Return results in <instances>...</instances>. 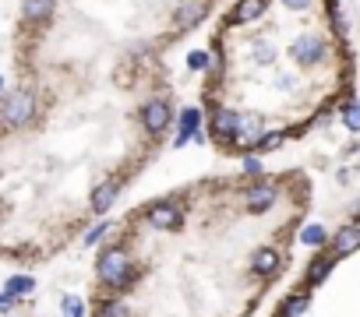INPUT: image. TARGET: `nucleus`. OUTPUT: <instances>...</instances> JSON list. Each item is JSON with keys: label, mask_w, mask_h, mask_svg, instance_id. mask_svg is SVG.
Instances as JSON below:
<instances>
[{"label": "nucleus", "mask_w": 360, "mask_h": 317, "mask_svg": "<svg viewBox=\"0 0 360 317\" xmlns=\"http://www.w3.org/2000/svg\"><path fill=\"white\" fill-rule=\"evenodd\" d=\"M360 247V222H350V226H343L336 236H328V250L336 254V258H346V254H353Z\"/></svg>", "instance_id": "9"}, {"label": "nucleus", "mask_w": 360, "mask_h": 317, "mask_svg": "<svg viewBox=\"0 0 360 317\" xmlns=\"http://www.w3.org/2000/svg\"><path fill=\"white\" fill-rule=\"evenodd\" d=\"M244 173L248 176H258L261 173V158L258 155H244Z\"/></svg>", "instance_id": "27"}, {"label": "nucleus", "mask_w": 360, "mask_h": 317, "mask_svg": "<svg viewBox=\"0 0 360 317\" xmlns=\"http://www.w3.org/2000/svg\"><path fill=\"white\" fill-rule=\"evenodd\" d=\"M11 310H14V300L8 293H0V314H11Z\"/></svg>", "instance_id": "28"}, {"label": "nucleus", "mask_w": 360, "mask_h": 317, "mask_svg": "<svg viewBox=\"0 0 360 317\" xmlns=\"http://www.w3.org/2000/svg\"><path fill=\"white\" fill-rule=\"evenodd\" d=\"M279 265H283V258H279V250H276V247H258V250H254V258H251V268H254V275H261V278L276 275Z\"/></svg>", "instance_id": "10"}, {"label": "nucleus", "mask_w": 360, "mask_h": 317, "mask_svg": "<svg viewBox=\"0 0 360 317\" xmlns=\"http://www.w3.org/2000/svg\"><path fill=\"white\" fill-rule=\"evenodd\" d=\"M261 134H265V131H261V120H258V116H240V131H237V141H233V145L254 152V145H258Z\"/></svg>", "instance_id": "13"}, {"label": "nucleus", "mask_w": 360, "mask_h": 317, "mask_svg": "<svg viewBox=\"0 0 360 317\" xmlns=\"http://www.w3.org/2000/svg\"><path fill=\"white\" fill-rule=\"evenodd\" d=\"M201 120H205V116H201L198 106H188L184 113H180V116H177V138H173V148H184V145L201 131Z\"/></svg>", "instance_id": "7"}, {"label": "nucleus", "mask_w": 360, "mask_h": 317, "mask_svg": "<svg viewBox=\"0 0 360 317\" xmlns=\"http://www.w3.org/2000/svg\"><path fill=\"white\" fill-rule=\"evenodd\" d=\"M343 123L350 127V131H360V99H350L343 106Z\"/></svg>", "instance_id": "21"}, {"label": "nucleus", "mask_w": 360, "mask_h": 317, "mask_svg": "<svg viewBox=\"0 0 360 317\" xmlns=\"http://www.w3.org/2000/svg\"><path fill=\"white\" fill-rule=\"evenodd\" d=\"M332 261H336V254H332V250L318 254V258L311 261V268H308V275H304V282H308V285H318V282H325V275L332 272Z\"/></svg>", "instance_id": "15"}, {"label": "nucleus", "mask_w": 360, "mask_h": 317, "mask_svg": "<svg viewBox=\"0 0 360 317\" xmlns=\"http://www.w3.org/2000/svg\"><path fill=\"white\" fill-rule=\"evenodd\" d=\"M201 18H205V4H201V0H191V4H184V8L177 11L173 21H177V28H184V32H188V28H194Z\"/></svg>", "instance_id": "16"}, {"label": "nucleus", "mask_w": 360, "mask_h": 317, "mask_svg": "<svg viewBox=\"0 0 360 317\" xmlns=\"http://www.w3.org/2000/svg\"><path fill=\"white\" fill-rule=\"evenodd\" d=\"M106 233H113V222H99V226H92L85 233V247H96V243H103V236Z\"/></svg>", "instance_id": "24"}, {"label": "nucleus", "mask_w": 360, "mask_h": 317, "mask_svg": "<svg viewBox=\"0 0 360 317\" xmlns=\"http://www.w3.org/2000/svg\"><path fill=\"white\" fill-rule=\"evenodd\" d=\"M272 57H276L272 43H258V46H254V60H258V63H268V60H272Z\"/></svg>", "instance_id": "26"}, {"label": "nucleus", "mask_w": 360, "mask_h": 317, "mask_svg": "<svg viewBox=\"0 0 360 317\" xmlns=\"http://www.w3.org/2000/svg\"><path fill=\"white\" fill-rule=\"evenodd\" d=\"M283 4H286L290 11H304V8L311 4V0H283Z\"/></svg>", "instance_id": "29"}, {"label": "nucleus", "mask_w": 360, "mask_h": 317, "mask_svg": "<svg viewBox=\"0 0 360 317\" xmlns=\"http://www.w3.org/2000/svg\"><path fill=\"white\" fill-rule=\"evenodd\" d=\"M188 68L191 71H208V68H212V57H208L205 50H191L188 53Z\"/></svg>", "instance_id": "23"}, {"label": "nucleus", "mask_w": 360, "mask_h": 317, "mask_svg": "<svg viewBox=\"0 0 360 317\" xmlns=\"http://www.w3.org/2000/svg\"><path fill=\"white\" fill-rule=\"evenodd\" d=\"M99 317H131V310H128L124 300H110V303H103Z\"/></svg>", "instance_id": "25"}, {"label": "nucleus", "mask_w": 360, "mask_h": 317, "mask_svg": "<svg viewBox=\"0 0 360 317\" xmlns=\"http://www.w3.org/2000/svg\"><path fill=\"white\" fill-rule=\"evenodd\" d=\"M237 131H240V113L216 106V110H212V134H216V141L233 145V141H237Z\"/></svg>", "instance_id": "5"}, {"label": "nucleus", "mask_w": 360, "mask_h": 317, "mask_svg": "<svg viewBox=\"0 0 360 317\" xmlns=\"http://www.w3.org/2000/svg\"><path fill=\"white\" fill-rule=\"evenodd\" d=\"M145 218H148L152 229H177L180 218H184V208H180L177 201H159V205H152L145 212Z\"/></svg>", "instance_id": "4"}, {"label": "nucleus", "mask_w": 360, "mask_h": 317, "mask_svg": "<svg viewBox=\"0 0 360 317\" xmlns=\"http://www.w3.org/2000/svg\"><path fill=\"white\" fill-rule=\"evenodd\" d=\"M36 116V95L32 92H11L4 106H0V120H4L8 127H25L28 120Z\"/></svg>", "instance_id": "2"}, {"label": "nucleus", "mask_w": 360, "mask_h": 317, "mask_svg": "<svg viewBox=\"0 0 360 317\" xmlns=\"http://www.w3.org/2000/svg\"><path fill=\"white\" fill-rule=\"evenodd\" d=\"M308 307H311V293H293V296H286L279 303V314L276 317H300Z\"/></svg>", "instance_id": "17"}, {"label": "nucleus", "mask_w": 360, "mask_h": 317, "mask_svg": "<svg viewBox=\"0 0 360 317\" xmlns=\"http://www.w3.org/2000/svg\"><path fill=\"white\" fill-rule=\"evenodd\" d=\"M0 95H4V78H0Z\"/></svg>", "instance_id": "30"}, {"label": "nucleus", "mask_w": 360, "mask_h": 317, "mask_svg": "<svg viewBox=\"0 0 360 317\" xmlns=\"http://www.w3.org/2000/svg\"><path fill=\"white\" fill-rule=\"evenodd\" d=\"M265 4H268V0H240V4L233 8V14H230V25H251V21H258L265 14Z\"/></svg>", "instance_id": "12"}, {"label": "nucleus", "mask_w": 360, "mask_h": 317, "mask_svg": "<svg viewBox=\"0 0 360 317\" xmlns=\"http://www.w3.org/2000/svg\"><path fill=\"white\" fill-rule=\"evenodd\" d=\"M141 123H145V131H148V134H163L166 127L173 123L170 103H163V99H148V103L141 106Z\"/></svg>", "instance_id": "3"}, {"label": "nucleus", "mask_w": 360, "mask_h": 317, "mask_svg": "<svg viewBox=\"0 0 360 317\" xmlns=\"http://www.w3.org/2000/svg\"><path fill=\"white\" fill-rule=\"evenodd\" d=\"M290 53H293L297 63L311 68V63H318V60L325 57V39H318V36H300V39L290 46Z\"/></svg>", "instance_id": "8"}, {"label": "nucleus", "mask_w": 360, "mask_h": 317, "mask_svg": "<svg viewBox=\"0 0 360 317\" xmlns=\"http://www.w3.org/2000/svg\"><path fill=\"white\" fill-rule=\"evenodd\" d=\"M276 194H279L276 183H254V187L248 190V208H251V212H268V208L276 205Z\"/></svg>", "instance_id": "11"}, {"label": "nucleus", "mask_w": 360, "mask_h": 317, "mask_svg": "<svg viewBox=\"0 0 360 317\" xmlns=\"http://www.w3.org/2000/svg\"><path fill=\"white\" fill-rule=\"evenodd\" d=\"M60 310H64V317H85V300L68 293L64 300H60Z\"/></svg>", "instance_id": "20"}, {"label": "nucleus", "mask_w": 360, "mask_h": 317, "mask_svg": "<svg viewBox=\"0 0 360 317\" xmlns=\"http://www.w3.org/2000/svg\"><path fill=\"white\" fill-rule=\"evenodd\" d=\"M120 198V180H103L92 187V198H88V208H92V215H106Z\"/></svg>", "instance_id": "6"}, {"label": "nucleus", "mask_w": 360, "mask_h": 317, "mask_svg": "<svg viewBox=\"0 0 360 317\" xmlns=\"http://www.w3.org/2000/svg\"><path fill=\"white\" fill-rule=\"evenodd\" d=\"M53 0H25V18H32V21H46L53 14Z\"/></svg>", "instance_id": "18"}, {"label": "nucleus", "mask_w": 360, "mask_h": 317, "mask_svg": "<svg viewBox=\"0 0 360 317\" xmlns=\"http://www.w3.org/2000/svg\"><path fill=\"white\" fill-rule=\"evenodd\" d=\"M0 293H8V296L18 303V300H25V296L36 293V278H32V275H11L4 285H0Z\"/></svg>", "instance_id": "14"}, {"label": "nucleus", "mask_w": 360, "mask_h": 317, "mask_svg": "<svg viewBox=\"0 0 360 317\" xmlns=\"http://www.w3.org/2000/svg\"><path fill=\"white\" fill-rule=\"evenodd\" d=\"M96 272H99V278L110 285V289H128L131 278H134V261L124 254V247H106L99 254Z\"/></svg>", "instance_id": "1"}, {"label": "nucleus", "mask_w": 360, "mask_h": 317, "mask_svg": "<svg viewBox=\"0 0 360 317\" xmlns=\"http://www.w3.org/2000/svg\"><path fill=\"white\" fill-rule=\"evenodd\" d=\"M283 141H286V134H283V131H265V134L258 138V145H254V152H258V155H268V152H276V148H283Z\"/></svg>", "instance_id": "19"}, {"label": "nucleus", "mask_w": 360, "mask_h": 317, "mask_svg": "<svg viewBox=\"0 0 360 317\" xmlns=\"http://www.w3.org/2000/svg\"><path fill=\"white\" fill-rule=\"evenodd\" d=\"M300 240H304L308 247H325V243H328V233H325L321 226H308L304 233H300Z\"/></svg>", "instance_id": "22"}]
</instances>
